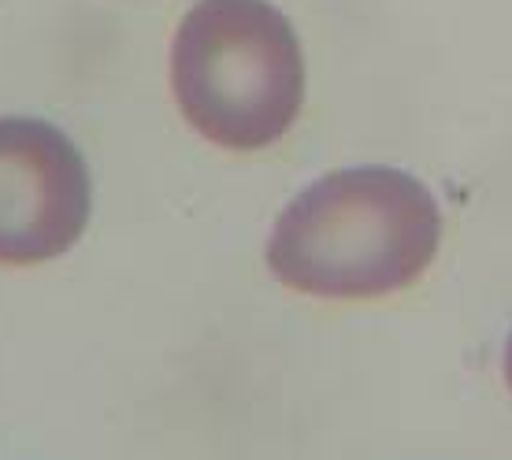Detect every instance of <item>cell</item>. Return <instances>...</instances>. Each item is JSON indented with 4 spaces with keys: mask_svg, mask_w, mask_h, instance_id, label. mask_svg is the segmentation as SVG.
Here are the masks:
<instances>
[{
    "mask_svg": "<svg viewBox=\"0 0 512 460\" xmlns=\"http://www.w3.org/2000/svg\"><path fill=\"white\" fill-rule=\"evenodd\" d=\"M442 234L435 190L412 171L338 167L282 205L264 268L282 290L312 301H386L431 271Z\"/></svg>",
    "mask_w": 512,
    "mask_h": 460,
    "instance_id": "cell-1",
    "label": "cell"
},
{
    "mask_svg": "<svg viewBox=\"0 0 512 460\" xmlns=\"http://www.w3.org/2000/svg\"><path fill=\"white\" fill-rule=\"evenodd\" d=\"M186 127L223 153H264L301 119L305 49L271 0H197L167 52Z\"/></svg>",
    "mask_w": 512,
    "mask_h": 460,
    "instance_id": "cell-2",
    "label": "cell"
},
{
    "mask_svg": "<svg viewBox=\"0 0 512 460\" xmlns=\"http://www.w3.org/2000/svg\"><path fill=\"white\" fill-rule=\"evenodd\" d=\"M93 171L75 138L38 115H0V268H41L82 242Z\"/></svg>",
    "mask_w": 512,
    "mask_h": 460,
    "instance_id": "cell-3",
    "label": "cell"
},
{
    "mask_svg": "<svg viewBox=\"0 0 512 460\" xmlns=\"http://www.w3.org/2000/svg\"><path fill=\"white\" fill-rule=\"evenodd\" d=\"M501 375H505V386H509V397H512V327L505 334V349H501Z\"/></svg>",
    "mask_w": 512,
    "mask_h": 460,
    "instance_id": "cell-4",
    "label": "cell"
}]
</instances>
